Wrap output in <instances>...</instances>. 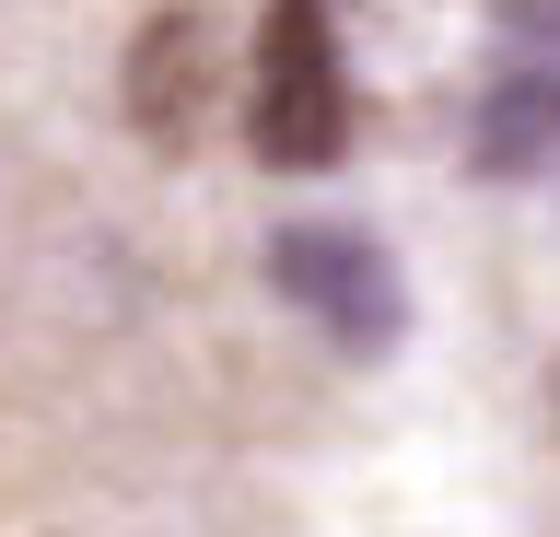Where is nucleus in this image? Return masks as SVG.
<instances>
[{"label":"nucleus","mask_w":560,"mask_h":537,"mask_svg":"<svg viewBox=\"0 0 560 537\" xmlns=\"http://www.w3.org/2000/svg\"><path fill=\"white\" fill-rule=\"evenodd\" d=\"M339 141H350V82L327 0H269L257 12V152L280 176H315V164H339Z\"/></svg>","instance_id":"1"},{"label":"nucleus","mask_w":560,"mask_h":537,"mask_svg":"<svg viewBox=\"0 0 560 537\" xmlns=\"http://www.w3.org/2000/svg\"><path fill=\"white\" fill-rule=\"evenodd\" d=\"M269 281L292 292L327 339H350V351H385V339L409 327V292H397V269H385L362 234H280Z\"/></svg>","instance_id":"2"},{"label":"nucleus","mask_w":560,"mask_h":537,"mask_svg":"<svg viewBox=\"0 0 560 537\" xmlns=\"http://www.w3.org/2000/svg\"><path fill=\"white\" fill-rule=\"evenodd\" d=\"M129 117H140V141H187L199 129V24L187 12H164V24H140V47H129Z\"/></svg>","instance_id":"3"}]
</instances>
